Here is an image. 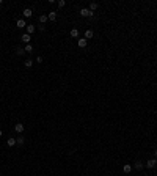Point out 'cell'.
<instances>
[{
  "instance_id": "cell-13",
  "label": "cell",
  "mask_w": 157,
  "mask_h": 176,
  "mask_svg": "<svg viewBox=\"0 0 157 176\" xmlns=\"http://www.w3.org/2000/svg\"><path fill=\"white\" fill-rule=\"evenodd\" d=\"M35 30H36V28H35V25H27V33H28V35L35 33Z\"/></svg>"
},
{
  "instance_id": "cell-20",
  "label": "cell",
  "mask_w": 157,
  "mask_h": 176,
  "mask_svg": "<svg viewBox=\"0 0 157 176\" xmlns=\"http://www.w3.org/2000/svg\"><path fill=\"white\" fill-rule=\"evenodd\" d=\"M16 142H17V145H24V143H25V140H24V137L21 135V137H17V139H16Z\"/></svg>"
},
{
  "instance_id": "cell-1",
  "label": "cell",
  "mask_w": 157,
  "mask_h": 176,
  "mask_svg": "<svg viewBox=\"0 0 157 176\" xmlns=\"http://www.w3.org/2000/svg\"><path fill=\"white\" fill-rule=\"evenodd\" d=\"M94 13L90 11V8H82L80 10V16H83V17H93Z\"/></svg>"
},
{
  "instance_id": "cell-14",
  "label": "cell",
  "mask_w": 157,
  "mask_h": 176,
  "mask_svg": "<svg viewBox=\"0 0 157 176\" xmlns=\"http://www.w3.org/2000/svg\"><path fill=\"white\" fill-rule=\"evenodd\" d=\"M47 21H49V19H47V16H46V14H41V16H39V24H46Z\"/></svg>"
},
{
  "instance_id": "cell-15",
  "label": "cell",
  "mask_w": 157,
  "mask_h": 176,
  "mask_svg": "<svg viewBox=\"0 0 157 176\" xmlns=\"http://www.w3.org/2000/svg\"><path fill=\"white\" fill-rule=\"evenodd\" d=\"M8 146H16L17 145V142H16V139H8Z\"/></svg>"
},
{
  "instance_id": "cell-5",
  "label": "cell",
  "mask_w": 157,
  "mask_h": 176,
  "mask_svg": "<svg viewBox=\"0 0 157 176\" xmlns=\"http://www.w3.org/2000/svg\"><path fill=\"white\" fill-rule=\"evenodd\" d=\"M14 129H16V132H17V134H22L25 128H24V124H22V123H17V124L14 126Z\"/></svg>"
},
{
  "instance_id": "cell-4",
  "label": "cell",
  "mask_w": 157,
  "mask_h": 176,
  "mask_svg": "<svg viewBox=\"0 0 157 176\" xmlns=\"http://www.w3.org/2000/svg\"><path fill=\"white\" fill-rule=\"evenodd\" d=\"M25 44H30V39H31V35H28V33H24L22 35V38H21Z\"/></svg>"
},
{
  "instance_id": "cell-11",
  "label": "cell",
  "mask_w": 157,
  "mask_h": 176,
  "mask_svg": "<svg viewBox=\"0 0 157 176\" xmlns=\"http://www.w3.org/2000/svg\"><path fill=\"white\" fill-rule=\"evenodd\" d=\"M123 171H124V173H131V171H132V165L126 164V165L123 167Z\"/></svg>"
},
{
  "instance_id": "cell-23",
  "label": "cell",
  "mask_w": 157,
  "mask_h": 176,
  "mask_svg": "<svg viewBox=\"0 0 157 176\" xmlns=\"http://www.w3.org/2000/svg\"><path fill=\"white\" fill-rule=\"evenodd\" d=\"M2 134H3V132H2V129H0V137H2Z\"/></svg>"
},
{
  "instance_id": "cell-22",
  "label": "cell",
  "mask_w": 157,
  "mask_h": 176,
  "mask_svg": "<svg viewBox=\"0 0 157 176\" xmlns=\"http://www.w3.org/2000/svg\"><path fill=\"white\" fill-rule=\"evenodd\" d=\"M154 154H156V157H157V149H156V151H154Z\"/></svg>"
},
{
  "instance_id": "cell-17",
  "label": "cell",
  "mask_w": 157,
  "mask_h": 176,
  "mask_svg": "<svg viewBox=\"0 0 157 176\" xmlns=\"http://www.w3.org/2000/svg\"><path fill=\"white\" fill-rule=\"evenodd\" d=\"M97 6H99V5H97V3H96V2H93V3H90V11H91V13H93V11H94V10H97Z\"/></svg>"
},
{
  "instance_id": "cell-6",
  "label": "cell",
  "mask_w": 157,
  "mask_h": 176,
  "mask_svg": "<svg viewBox=\"0 0 157 176\" xmlns=\"http://www.w3.org/2000/svg\"><path fill=\"white\" fill-rule=\"evenodd\" d=\"M86 44H88V39H85V38H78V47H86Z\"/></svg>"
},
{
  "instance_id": "cell-19",
  "label": "cell",
  "mask_w": 157,
  "mask_h": 176,
  "mask_svg": "<svg viewBox=\"0 0 157 176\" xmlns=\"http://www.w3.org/2000/svg\"><path fill=\"white\" fill-rule=\"evenodd\" d=\"M24 66H25V68H31V66H33V60H27V61H24Z\"/></svg>"
},
{
  "instance_id": "cell-3",
  "label": "cell",
  "mask_w": 157,
  "mask_h": 176,
  "mask_svg": "<svg viewBox=\"0 0 157 176\" xmlns=\"http://www.w3.org/2000/svg\"><path fill=\"white\" fill-rule=\"evenodd\" d=\"M16 25H17V28H27V22L24 21V19H17Z\"/></svg>"
},
{
  "instance_id": "cell-9",
  "label": "cell",
  "mask_w": 157,
  "mask_h": 176,
  "mask_svg": "<svg viewBox=\"0 0 157 176\" xmlns=\"http://www.w3.org/2000/svg\"><path fill=\"white\" fill-rule=\"evenodd\" d=\"M24 50H25L27 53H31V52H33V46H31V44H25V47H24Z\"/></svg>"
},
{
  "instance_id": "cell-8",
  "label": "cell",
  "mask_w": 157,
  "mask_h": 176,
  "mask_svg": "<svg viewBox=\"0 0 157 176\" xmlns=\"http://www.w3.org/2000/svg\"><path fill=\"white\" fill-rule=\"evenodd\" d=\"M47 19H49V21H55V19H57V13L55 11H50L47 14Z\"/></svg>"
},
{
  "instance_id": "cell-16",
  "label": "cell",
  "mask_w": 157,
  "mask_h": 176,
  "mask_svg": "<svg viewBox=\"0 0 157 176\" xmlns=\"http://www.w3.org/2000/svg\"><path fill=\"white\" fill-rule=\"evenodd\" d=\"M69 35H71L72 38H78V30H77V28H72V30H71V33H69Z\"/></svg>"
},
{
  "instance_id": "cell-10",
  "label": "cell",
  "mask_w": 157,
  "mask_h": 176,
  "mask_svg": "<svg viewBox=\"0 0 157 176\" xmlns=\"http://www.w3.org/2000/svg\"><path fill=\"white\" fill-rule=\"evenodd\" d=\"M134 167H135V170H143V167H145V164H141V162H140V160H137V162H135V165H134Z\"/></svg>"
},
{
  "instance_id": "cell-2",
  "label": "cell",
  "mask_w": 157,
  "mask_h": 176,
  "mask_svg": "<svg viewBox=\"0 0 157 176\" xmlns=\"http://www.w3.org/2000/svg\"><path fill=\"white\" fill-rule=\"evenodd\" d=\"M156 165H157V159H156V157H154V159H149V160L146 162V167H148V168H154Z\"/></svg>"
},
{
  "instance_id": "cell-18",
  "label": "cell",
  "mask_w": 157,
  "mask_h": 176,
  "mask_svg": "<svg viewBox=\"0 0 157 176\" xmlns=\"http://www.w3.org/2000/svg\"><path fill=\"white\" fill-rule=\"evenodd\" d=\"M16 53H17V55H24L25 50H24V47H16Z\"/></svg>"
},
{
  "instance_id": "cell-21",
  "label": "cell",
  "mask_w": 157,
  "mask_h": 176,
  "mask_svg": "<svg viewBox=\"0 0 157 176\" xmlns=\"http://www.w3.org/2000/svg\"><path fill=\"white\" fill-rule=\"evenodd\" d=\"M58 6H60V8H64V6H66V2H64V0H60V2H58Z\"/></svg>"
},
{
  "instance_id": "cell-12",
  "label": "cell",
  "mask_w": 157,
  "mask_h": 176,
  "mask_svg": "<svg viewBox=\"0 0 157 176\" xmlns=\"http://www.w3.org/2000/svg\"><path fill=\"white\" fill-rule=\"evenodd\" d=\"M93 36H94L93 30H86L85 32V39H90V38H93Z\"/></svg>"
},
{
  "instance_id": "cell-7",
  "label": "cell",
  "mask_w": 157,
  "mask_h": 176,
  "mask_svg": "<svg viewBox=\"0 0 157 176\" xmlns=\"http://www.w3.org/2000/svg\"><path fill=\"white\" fill-rule=\"evenodd\" d=\"M22 14H24V17H31V16H33V11H31L30 8H25L22 11Z\"/></svg>"
}]
</instances>
